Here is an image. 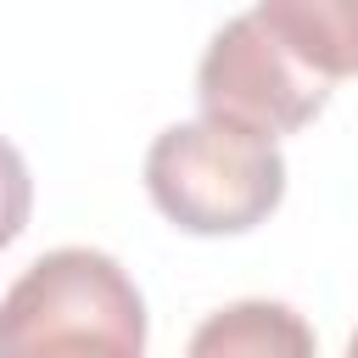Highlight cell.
I'll list each match as a JSON object with an SVG mask.
<instances>
[{"mask_svg": "<svg viewBox=\"0 0 358 358\" xmlns=\"http://www.w3.org/2000/svg\"><path fill=\"white\" fill-rule=\"evenodd\" d=\"M347 352H352V358H358V336H352V341H347Z\"/></svg>", "mask_w": 358, "mask_h": 358, "instance_id": "obj_7", "label": "cell"}, {"mask_svg": "<svg viewBox=\"0 0 358 358\" xmlns=\"http://www.w3.org/2000/svg\"><path fill=\"white\" fill-rule=\"evenodd\" d=\"M28 213H34V179H28V162H22V151L0 134V252L28 229Z\"/></svg>", "mask_w": 358, "mask_h": 358, "instance_id": "obj_6", "label": "cell"}, {"mask_svg": "<svg viewBox=\"0 0 358 358\" xmlns=\"http://www.w3.org/2000/svg\"><path fill=\"white\" fill-rule=\"evenodd\" d=\"M263 22L324 78H358V0H257Z\"/></svg>", "mask_w": 358, "mask_h": 358, "instance_id": "obj_4", "label": "cell"}, {"mask_svg": "<svg viewBox=\"0 0 358 358\" xmlns=\"http://www.w3.org/2000/svg\"><path fill=\"white\" fill-rule=\"evenodd\" d=\"M145 190L185 235H246L285 201V157L268 134L201 112L151 140Z\"/></svg>", "mask_w": 358, "mask_h": 358, "instance_id": "obj_1", "label": "cell"}, {"mask_svg": "<svg viewBox=\"0 0 358 358\" xmlns=\"http://www.w3.org/2000/svg\"><path fill=\"white\" fill-rule=\"evenodd\" d=\"M0 352H145V302L117 257L95 246H56L22 268L0 296Z\"/></svg>", "mask_w": 358, "mask_h": 358, "instance_id": "obj_2", "label": "cell"}, {"mask_svg": "<svg viewBox=\"0 0 358 358\" xmlns=\"http://www.w3.org/2000/svg\"><path fill=\"white\" fill-rule=\"evenodd\" d=\"M190 352H313V330L285 302H235L190 336Z\"/></svg>", "mask_w": 358, "mask_h": 358, "instance_id": "obj_5", "label": "cell"}, {"mask_svg": "<svg viewBox=\"0 0 358 358\" xmlns=\"http://www.w3.org/2000/svg\"><path fill=\"white\" fill-rule=\"evenodd\" d=\"M330 90L336 78H324L319 67H308L268 22L263 11H241L229 17L201 67H196V101L207 117H224V123H241L252 134H296L308 129L324 106H330Z\"/></svg>", "mask_w": 358, "mask_h": 358, "instance_id": "obj_3", "label": "cell"}]
</instances>
